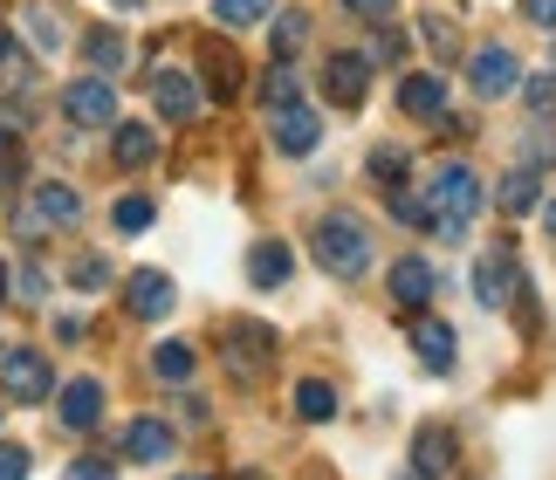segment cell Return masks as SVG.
I'll return each mask as SVG.
<instances>
[{
  "label": "cell",
  "instance_id": "e575fe53",
  "mask_svg": "<svg viewBox=\"0 0 556 480\" xmlns=\"http://www.w3.org/2000/svg\"><path fill=\"white\" fill-rule=\"evenodd\" d=\"M522 103H529V111H536L543 124L556 117V76H529V90H522Z\"/></svg>",
  "mask_w": 556,
  "mask_h": 480
},
{
  "label": "cell",
  "instance_id": "5bb4252c",
  "mask_svg": "<svg viewBox=\"0 0 556 480\" xmlns=\"http://www.w3.org/2000/svg\"><path fill=\"white\" fill-rule=\"evenodd\" d=\"M399 111L419 117V124H446V83L440 76H399Z\"/></svg>",
  "mask_w": 556,
  "mask_h": 480
},
{
  "label": "cell",
  "instance_id": "ffe728a7",
  "mask_svg": "<svg viewBox=\"0 0 556 480\" xmlns=\"http://www.w3.org/2000/svg\"><path fill=\"white\" fill-rule=\"evenodd\" d=\"M111 159H117L124 172L152 165V159H159V130H152V124H111Z\"/></svg>",
  "mask_w": 556,
  "mask_h": 480
},
{
  "label": "cell",
  "instance_id": "d6986e66",
  "mask_svg": "<svg viewBox=\"0 0 556 480\" xmlns=\"http://www.w3.org/2000/svg\"><path fill=\"white\" fill-rule=\"evenodd\" d=\"M289 268H295L289 240H254V248H248V281H254V289H282Z\"/></svg>",
  "mask_w": 556,
  "mask_h": 480
},
{
  "label": "cell",
  "instance_id": "e0dca14e",
  "mask_svg": "<svg viewBox=\"0 0 556 480\" xmlns=\"http://www.w3.org/2000/svg\"><path fill=\"white\" fill-rule=\"evenodd\" d=\"M117 446H124V460L152 467V460H165V453H173V426H165V419H131V426L117 432Z\"/></svg>",
  "mask_w": 556,
  "mask_h": 480
},
{
  "label": "cell",
  "instance_id": "1f68e13d",
  "mask_svg": "<svg viewBox=\"0 0 556 480\" xmlns=\"http://www.w3.org/2000/svg\"><path fill=\"white\" fill-rule=\"evenodd\" d=\"M268 14H275V0H213V21H227V28H254Z\"/></svg>",
  "mask_w": 556,
  "mask_h": 480
},
{
  "label": "cell",
  "instance_id": "bcb514c9",
  "mask_svg": "<svg viewBox=\"0 0 556 480\" xmlns=\"http://www.w3.org/2000/svg\"><path fill=\"white\" fill-rule=\"evenodd\" d=\"M8 55H14V35H8V28H0V62H8Z\"/></svg>",
  "mask_w": 556,
  "mask_h": 480
},
{
  "label": "cell",
  "instance_id": "52a82bcc",
  "mask_svg": "<svg viewBox=\"0 0 556 480\" xmlns=\"http://www.w3.org/2000/svg\"><path fill=\"white\" fill-rule=\"evenodd\" d=\"M0 391H8L14 405H41L55 391L49 357H41V351H8V357H0Z\"/></svg>",
  "mask_w": 556,
  "mask_h": 480
},
{
  "label": "cell",
  "instance_id": "f35d334b",
  "mask_svg": "<svg viewBox=\"0 0 556 480\" xmlns=\"http://www.w3.org/2000/svg\"><path fill=\"white\" fill-rule=\"evenodd\" d=\"M28 467H35V453H28V446L0 440V480H28Z\"/></svg>",
  "mask_w": 556,
  "mask_h": 480
},
{
  "label": "cell",
  "instance_id": "74e56055",
  "mask_svg": "<svg viewBox=\"0 0 556 480\" xmlns=\"http://www.w3.org/2000/svg\"><path fill=\"white\" fill-rule=\"evenodd\" d=\"M8 289H14L21 302H41V295H49V275H41V268H28V261H21V268H14V281H8Z\"/></svg>",
  "mask_w": 556,
  "mask_h": 480
},
{
  "label": "cell",
  "instance_id": "f907efd6",
  "mask_svg": "<svg viewBox=\"0 0 556 480\" xmlns=\"http://www.w3.org/2000/svg\"><path fill=\"white\" fill-rule=\"evenodd\" d=\"M117 8H144V0H117Z\"/></svg>",
  "mask_w": 556,
  "mask_h": 480
},
{
  "label": "cell",
  "instance_id": "681fc988",
  "mask_svg": "<svg viewBox=\"0 0 556 480\" xmlns=\"http://www.w3.org/2000/svg\"><path fill=\"white\" fill-rule=\"evenodd\" d=\"M179 480H213V473H179Z\"/></svg>",
  "mask_w": 556,
  "mask_h": 480
},
{
  "label": "cell",
  "instance_id": "30bf717a",
  "mask_svg": "<svg viewBox=\"0 0 556 480\" xmlns=\"http://www.w3.org/2000/svg\"><path fill=\"white\" fill-rule=\"evenodd\" d=\"M200 76H186V70H152V103H159V117L165 124H192L200 117Z\"/></svg>",
  "mask_w": 556,
  "mask_h": 480
},
{
  "label": "cell",
  "instance_id": "60d3db41",
  "mask_svg": "<svg viewBox=\"0 0 556 480\" xmlns=\"http://www.w3.org/2000/svg\"><path fill=\"white\" fill-rule=\"evenodd\" d=\"M14 144H21V111H14V103H0V159H8Z\"/></svg>",
  "mask_w": 556,
  "mask_h": 480
},
{
  "label": "cell",
  "instance_id": "83f0119b",
  "mask_svg": "<svg viewBox=\"0 0 556 480\" xmlns=\"http://www.w3.org/2000/svg\"><path fill=\"white\" fill-rule=\"evenodd\" d=\"M152 378L159 384H186L192 378V343H159V351H152Z\"/></svg>",
  "mask_w": 556,
  "mask_h": 480
},
{
  "label": "cell",
  "instance_id": "cb8c5ba5",
  "mask_svg": "<svg viewBox=\"0 0 556 480\" xmlns=\"http://www.w3.org/2000/svg\"><path fill=\"white\" fill-rule=\"evenodd\" d=\"M200 70H206V97H233V90H241V62H233L227 49H220V41H206V62H200Z\"/></svg>",
  "mask_w": 556,
  "mask_h": 480
},
{
  "label": "cell",
  "instance_id": "8992f818",
  "mask_svg": "<svg viewBox=\"0 0 556 480\" xmlns=\"http://www.w3.org/2000/svg\"><path fill=\"white\" fill-rule=\"evenodd\" d=\"M268 138H275L282 159H309V151L324 144V117H316L303 97H295V103H275V111H268Z\"/></svg>",
  "mask_w": 556,
  "mask_h": 480
},
{
  "label": "cell",
  "instance_id": "8fae6325",
  "mask_svg": "<svg viewBox=\"0 0 556 480\" xmlns=\"http://www.w3.org/2000/svg\"><path fill=\"white\" fill-rule=\"evenodd\" d=\"M173 302H179V289H173V275H159V268H138L131 281H124V310H131L138 323H165Z\"/></svg>",
  "mask_w": 556,
  "mask_h": 480
},
{
  "label": "cell",
  "instance_id": "836d02e7",
  "mask_svg": "<svg viewBox=\"0 0 556 480\" xmlns=\"http://www.w3.org/2000/svg\"><path fill=\"white\" fill-rule=\"evenodd\" d=\"M70 281H76L83 295L111 289V261H103V254H76V261H70Z\"/></svg>",
  "mask_w": 556,
  "mask_h": 480
},
{
  "label": "cell",
  "instance_id": "484cf974",
  "mask_svg": "<svg viewBox=\"0 0 556 480\" xmlns=\"http://www.w3.org/2000/svg\"><path fill=\"white\" fill-rule=\"evenodd\" d=\"M295 412H303L309 426L337 419V384H324V378H303V384H295Z\"/></svg>",
  "mask_w": 556,
  "mask_h": 480
},
{
  "label": "cell",
  "instance_id": "b9f144b4",
  "mask_svg": "<svg viewBox=\"0 0 556 480\" xmlns=\"http://www.w3.org/2000/svg\"><path fill=\"white\" fill-rule=\"evenodd\" d=\"M62 480H117V467L111 460H70V473Z\"/></svg>",
  "mask_w": 556,
  "mask_h": 480
},
{
  "label": "cell",
  "instance_id": "c3c4849f",
  "mask_svg": "<svg viewBox=\"0 0 556 480\" xmlns=\"http://www.w3.org/2000/svg\"><path fill=\"white\" fill-rule=\"evenodd\" d=\"M233 480H268V473H254V467H248V473H233Z\"/></svg>",
  "mask_w": 556,
  "mask_h": 480
},
{
  "label": "cell",
  "instance_id": "277c9868",
  "mask_svg": "<svg viewBox=\"0 0 556 480\" xmlns=\"http://www.w3.org/2000/svg\"><path fill=\"white\" fill-rule=\"evenodd\" d=\"M62 117H70L76 130H111L117 124V90H111V76H76L70 90H62Z\"/></svg>",
  "mask_w": 556,
  "mask_h": 480
},
{
  "label": "cell",
  "instance_id": "44dd1931",
  "mask_svg": "<svg viewBox=\"0 0 556 480\" xmlns=\"http://www.w3.org/2000/svg\"><path fill=\"white\" fill-rule=\"evenodd\" d=\"M28 206H35L49 227H76V220H83V200H76V186H62V179H41V186L28 192Z\"/></svg>",
  "mask_w": 556,
  "mask_h": 480
},
{
  "label": "cell",
  "instance_id": "3957f363",
  "mask_svg": "<svg viewBox=\"0 0 556 480\" xmlns=\"http://www.w3.org/2000/svg\"><path fill=\"white\" fill-rule=\"evenodd\" d=\"M467 289H475L481 310H516V302L529 295V289H522V261H516V254H481L475 268H467Z\"/></svg>",
  "mask_w": 556,
  "mask_h": 480
},
{
  "label": "cell",
  "instance_id": "ba28073f",
  "mask_svg": "<svg viewBox=\"0 0 556 480\" xmlns=\"http://www.w3.org/2000/svg\"><path fill=\"white\" fill-rule=\"evenodd\" d=\"M324 97L344 103V111H357V103L371 97V55H365V49H337V55L324 62Z\"/></svg>",
  "mask_w": 556,
  "mask_h": 480
},
{
  "label": "cell",
  "instance_id": "d590c367",
  "mask_svg": "<svg viewBox=\"0 0 556 480\" xmlns=\"http://www.w3.org/2000/svg\"><path fill=\"white\" fill-rule=\"evenodd\" d=\"M522 165H556V130H536V138H529V130H522Z\"/></svg>",
  "mask_w": 556,
  "mask_h": 480
},
{
  "label": "cell",
  "instance_id": "ac0fdd59",
  "mask_svg": "<svg viewBox=\"0 0 556 480\" xmlns=\"http://www.w3.org/2000/svg\"><path fill=\"white\" fill-rule=\"evenodd\" d=\"M495 206L508 213V220H529V213L543 206V172H536V165H516V172L495 186Z\"/></svg>",
  "mask_w": 556,
  "mask_h": 480
},
{
  "label": "cell",
  "instance_id": "7c38bea8",
  "mask_svg": "<svg viewBox=\"0 0 556 480\" xmlns=\"http://www.w3.org/2000/svg\"><path fill=\"white\" fill-rule=\"evenodd\" d=\"M467 83H475V97H508L522 83V70H516V55H508V49L488 41V49L467 55Z\"/></svg>",
  "mask_w": 556,
  "mask_h": 480
},
{
  "label": "cell",
  "instance_id": "816d5d0a",
  "mask_svg": "<svg viewBox=\"0 0 556 480\" xmlns=\"http://www.w3.org/2000/svg\"><path fill=\"white\" fill-rule=\"evenodd\" d=\"M0 295H8V268H0Z\"/></svg>",
  "mask_w": 556,
  "mask_h": 480
},
{
  "label": "cell",
  "instance_id": "5b68a950",
  "mask_svg": "<svg viewBox=\"0 0 556 480\" xmlns=\"http://www.w3.org/2000/svg\"><path fill=\"white\" fill-rule=\"evenodd\" d=\"M220 357H227L233 378H262V370L275 364V330H268V323H254V316H241L220 337Z\"/></svg>",
  "mask_w": 556,
  "mask_h": 480
},
{
  "label": "cell",
  "instance_id": "6da1fadb",
  "mask_svg": "<svg viewBox=\"0 0 556 480\" xmlns=\"http://www.w3.org/2000/svg\"><path fill=\"white\" fill-rule=\"evenodd\" d=\"M309 254L324 261V268L337 275V281H357L371 268V227L357 220V213H344V206H330L324 220L309 227Z\"/></svg>",
  "mask_w": 556,
  "mask_h": 480
},
{
  "label": "cell",
  "instance_id": "603a6c76",
  "mask_svg": "<svg viewBox=\"0 0 556 480\" xmlns=\"http://www.w3.org/2000/svg\"><path fill=\"white\" fill-rule=\"evenodd\" d=\"M14 21H21V35H28V49H35V55H55L62 41H70V35H62V21H55V8H35V0H28V8H21Z\"/></svg>",
  "mask_w": 556,
  "mask_h": 480
},
{
  "label": "cell",
  "instance_id": "ab89813d",
  "mask_svg": "<svg viewBox=\"0 0 556 480\" xmlns=\"http://www.w3.org/2000/svg\"><path fill=\"white\" fill-rule=\"evenodd\" d=\"M344 14H365V21H392L399 14V0H337Z\"/></svg>",
  "mask_w": 556,
  "mask_h": 480
},
{
  "label": "cell",
  "instance_id": "f6af8a7d",
  "mask_svg": "<svg viewBox=\"0 0 556 480\" xmlns=\"http://www.w3.org/2000/svg\"><path fill=\"white\" fill-rule=\"evenodd\" d=\"M543 227H549V240H556V200H543Z\"/></svg>",
  "mask_w": 556,
  "mask_h": 480
},
{
  "label": "cell",
  "instance_id": "4dcf8cb0",
  "mask_svg": "<svg viewBox=\"0 0 556 480\" xmlns=\"http://www.w3.org/2000/svg\"><path fill=\"white\" fill-rule=\"evenodd\" d=\"M152 220H159V206L144 200V192H124V200L111 206V227H117V233H144Z\"/></svg>",
  "mask_w": 556,
  "mask_h": 480
},
{
  "label": "cell",
  "instance_id": "d6a6232c",
  "mask_svg": "<svg viewBox=\"0 0 556 480\" xmlns=\"http://www.w3.org/2000/svg\"><path fill=\"white\" fill-rule=\"evenodd\" d=\"M295 97H303V83H295V70H289L282 55H275V70L262 76V103L275 111V103H295Z\"/></svg>",
  "mask_w": 556,
  "mask_h": 480
},
{
  "label": "cell",
  "instance_id": "8d00e7d4",
  "mask_svg": "<svg viewBox=\"0 0 556 480\" xmlns=\"http://www.w3.org/2000/svg\"><path fill=\"white\" fill-rule=\"evenodd\" d=\"M365 55H371V70H378V62H399V55H405V35L378 21V35H371V49H365Z\"/></svg>",
  "mask_w": 556,
  "mask_h": 480
},
{
  "label": "cell",
  "instance_id": "7a4b0ae2",
  "mask_svg": "<svg viewBox=\"0 0 556 480\" xmlns=\"http://www.w3.org/2000/svg\"><path fill=\"white\" fill-rule=\"evenodd\" d=\"M481 200H488V186H481L467 165H440L433 186H426V206L440 213V233H460V227L481 213Z\"/></svg>",
  "mask_w": 556,
  "mask_h": 480
},
{
  "label": "cell",
  "instance_id": "f1b7e54d",
  "mask_svg": "<svg viewBox=\"0 0 556 480\" xmlns=\"http://www.w3.org/2000/svg\"><path fill=\"white\" fill-rule=\"evenodd\" d=\"M303 41H309V14L303 8H282V14H275V55H303Z\"/></svg>",
  "mask_w": 556,
  "mask_h": 480
},
{
  "label": "cell",
  "instance_id": "7dc6e473",
  "mask_svg": "<svg viewBox=\"0 0 556 480\" xmlns=\"http://www.w3.org/2000/svg\"><path fill=\"white\" fill-rule=\"evenodd\" d=\"M399 480H426V473H419V467H405V473H399Z\"/></svg>",
  "mask_w": 556,
  "mask_h": 480
},
{
  "label": "cell",
  "instance_id": "7bdbcfd3",
  "mask_svg": "<svg viewBox=\"0 0 556 480\" xmlns=\"http://www.w3.org/2000/svg\"><path fill=\"white\" fill-rule=\"evenodd\" d=\"M522 21L529 28H556V0H522Z\"/></svg>",
  "mask_w": 556,
  "mask_h": 480
},
{
  "label": "cell",
  "instance_id": "7402d4cb",
  "mask_svg": "<svg viewBox=\"0 0 556 480\" xmlns=\"http://www.w3.org/2000/svg\"><path fill=\"white\" fill-rule=\"evenodd\" d=\"M83 62H90L97 76H117L124 62H131V41H124L117 28H90V35H83Z\"/></svg>",
  "mask_w": 556,
  "mask_h": 480
},
{
  "label": "cell",
  "instance_id": "d4e9b609",
  "mask_svg": "<svg viewBox=\"0 0 556 480\" xmlns=\"http://www.w3.org/2000/svg\"><path fill=\"white\" fill-rule=\"evenodd\" d=\"M419 41H426L433 62H460V28L446 14H419Z\"/></svg>",
  "mask_w": 556,
  "mask_h": 480
},
{
  "label": "cell",
  "instance_id": "f546056e",
  "mask_svg": "<svg viewBox=\"0 0 556 480\" xmlns=\"http://www.w3.org/2000/svg\"><path fill=\"white\" fill-rule=\"evenodd\" d=\"M392 220L399 227H419V233H440V213L426 206V192H392Z\"/></svg>",
  "mask_w": 556,
  "mask_h": 480
},
{
  "label": "cell",
  "instance_id": "4fadbf2b",
  "mask_svg": "<svg viewBox=\"0 0 556 480\" xmlns=\"http://www.w3.org/2000/svg\"><path fill=\"white\" fill-rule=\"evenodd\" d=\"M413 467L426 473V480H446L460 467V440H454V426H419L413 432Z\"/></svg>",
  "mask_w": 556,
  "mask_h": 480
},
{
  "label": "cell",
  "instance_id": "ee69618b",
  "mask_svg": "<svg viewBox=\"0 0 556 480\" xmlns=\"http://www.w3.org/2000/svg\"><path fill=\"white\" fill-rule=\"evenodd\" d=\"M55 343H83V316H55Z\"/></svg>",
  "mask_w": 556,
  "mask_h": 480
},
{
  "label": "cell",
  "instance_id": "9a60e30c",
  "mask_svg": "<svg viewBox=\"0 0 556 480\" xmlns=\"http://www.w3.org/2000/svg\"><path fill=\"white\" fill-rule=\"evenodd\" d=\"M55 412H62V426H70V432H90L103 419V384L97 378H70V384L55 391Z\"/></svg>",
  "mask_w": 556,
  "mask_h": 480
},
{
  "label": "cell",
  "instance_id": "9c48e42d",
  "mask_svg": "<svg viewBox=\"0 0 556 480\" xmlns=\"http://www.w3.org/2000/svg\"><path fill=\"white\" fill-rule=\"evenodd\" d=\"M413 357H419L426 378H454V364H460V337L446 330L440 316H419V323H413Z\"/></svg>",
  "mask_w": 556,
  "mask_h": 480
},
{
  "label": "cell",
  "instance_id": "2e32d148",
  "mask_svg": "<svg viewBox=\"0 0 556 480\" xmlns=\"http://www.w3.org/2000/svg\"><path fill=\"white\" fill-rule=\"evenodd\" d=\"M433 289H440V275H433V261H426V254L392 261V302H405V310H426V302H433Z\"/></svg>",
  "mask_w": 556,
  "mask_h": 480
},
{
  "label": "cell",
  "instance_id": "4316f807",
  "mask_svg": "<svg viewBox=\"0 0 556 480\" xmlns=\"http://www.w3.org/2000/svg\"><path fill=\"white\" fill-rule=\"evenodd\" d=\"M365 172H371V179H378L384 192H399V186H405V172H413V159H405L399 144H378L371 159H365Z\"/></svg>",
  "mask_w": 556,
  "mask_h": 480
}]
</instances>
